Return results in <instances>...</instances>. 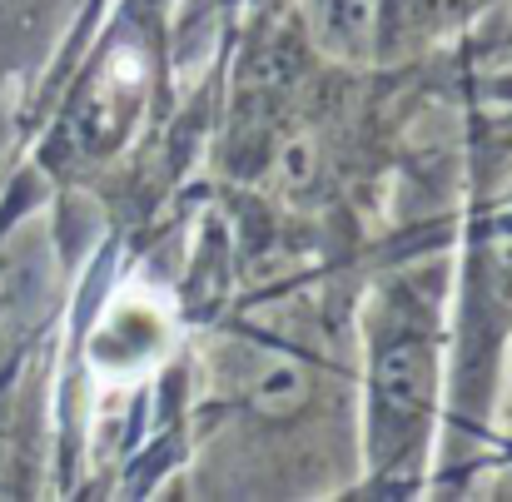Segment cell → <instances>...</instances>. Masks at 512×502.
Instances as JSON below:
<instances>
[{
  "label": "cell",
  "instance_id": "obj_1",
  "mask_svg": "<svg viewBox=\"0 0 512 502\" xmlns=\"http://www.w3.org/2000/svg\"><path fill=\"white\" fill-rule=\"evenodd\" d=\"M438 393L433 309L413 289H393L373 314L368 353V448L378 473H398L428 443Z\"/></svg>",
  "mask_w": 512,
  "mask_h": 502
}]
</instances>
